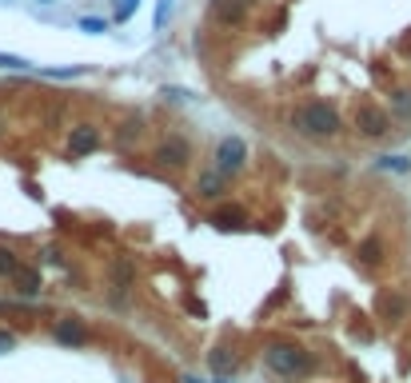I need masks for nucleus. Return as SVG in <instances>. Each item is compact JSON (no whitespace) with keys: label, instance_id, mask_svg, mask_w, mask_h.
<instances>
[{"label":"nucleus","instance_id":"nucleus-26","mask_svg":"<svg viewBox=\"0 0 411 383\" xmlns=\"http://www.w3.org/2000/svg\"><path fill=\"white\" fill-rule=\"evenodd\" d=\"M400 52H403V56H407V64H411V32H407V36H403V41H400Z\"/></svg>","mask_w":411,"mask_h":383},{"label":"nucleus","instance_id":"nucleus-18","mask_svg":"<svg viewBox=\"0 0 411 383\" xmlns=\"http://www.w3.org/2000/svg\"><path fill=\"white\" fill-rule=\"evenodd\" d=\"M0 68H9V72H28L32 61H24V56H9V52H0Z\"/></svg>","mask_w":411,"mask_h":383},{"label":"nucleus","instance_id":"nucleus-1","mask_svg":"<svg viewBox=\"0 0 411 383\" xmlns=\"http://www.w3.org/2000/svg\"><path fill=\"white\" fill-rule=\"evenodd\" d=\"M291 128L300 132V136H311V140H335L343 132V116L331 100H308L296 108Z\"/></svg>","mask_w":411,"mask_h":383},{"label":"nucleus","instance_id":"nucleus-25","mask_svg":"<svg viewBox=\"0 0 411 383\" xmlns=\"http://www.w3.org/2000/svg\"><path fill=\"white\" fill-rule=\"evenodd\" d=\"M132 12H136V0H124V9H120V12H116V21H128Z\"/></svg>","mask_w":411,"mask_h":383},{"label":"nucleus","instance_id":"nucleus-5","mask_svg":"<svg viewBox=\"0 0 411 383\" xmlns=\"http://www.w3.org/2000/svg\"><path fill=\"white\" fill-rule=\"evenodd\" d=\"M351 124H355V132H360L363 140H387L391 136V116L383 108H375V104H360Z\"/></svg>","mask_w":411,"mask_h":383},{"label":"nucleus","instance_id":"nucleus-15","mask_svg":"<svg viewBox=\"0 0 411 383\" xmlns=\"http://www.w3.org/2000/svg\"><path fill=\"white\" fill-rule=\"evenodd\" d=\"M383 260H387V248H383V240H363V243H360V263H368V268H380Z\"/></svg>","mask_w":411,"mask_h":383},{"label":"nucleus","instance_id":"nucleus-28","mask_svg":"<svg viewBox=\"0 0 411 383\" xmlns=\"http://www.w3.org/2000/svg\"><path fill=\"white\" fill-rule=\"evenodd\" d=\"M0 136H4V124H0Z\"/></svg>","mask_w":411,"mask_h":383},{"label":"nucleus","instance_id":"nucleus-22","mask_svg":"<svg viewBox=\"0 0 411 383\" xmlns=\"http://www.w3.org/2000/svg\"><path fill=\"white\" fill-rule=\"evenodd\" d=\"M172 4H176V0H160V4H156V28H164V24H168V16H172Z\"/></svg>","mask_w":411,"mask_h":383},{"label":"nucleus","instance_id":"nucleus-6","mask_svg":"<svg viewBox=\"0 0 411 383\" xmlns=\"http://www.w3.org/2000/svg\"><path fill=\"white\" fill-rule=\"evenodd\" d=\"M52 340L61 343V347H88L92 327L80 320V315H61V320L52 323Z\"/></svg>","mask_w":411,"mask_h":383},{"label":"nucleus","instance_id":"nucleus-16","mask_svg":"<svg viewBox=\"0 0 411 383\" xmlns=\"http://www.w3.org/2000/svg\"><path fill=\"white\" fill-rule=\"evenodd\" d=\"M136 140H140V120L132 116V120H124L120 128H116V148H132Z\"/></svg>","mask_w":411,"mask_h":383},{"label":"nucleus","instance_id":"nucleus-19","mask_svg":"<svg viewBox=\"0 0 411 383\" xmlns=\"http://www.w3.org/2000/svg\"><path fill=\"white\" fill-rule=\"evenodd\" d=\"M88 64H72V68H48L44 76H56V80H72V76H84Z\"/></svg>","mask_w":411,"mask_h":383},{"label":"nucleus","instance_id":"nucleus-3","mask_svg":"<svg viewBox=\"0 0 411 383\" xmlns=\"http://www.w3.org/2000/svg\"><path fill=\"white\" fill-rule=\"evenodd\" d=\"M152 164H156V168H168V172H184L192 164V144L184 140V136H164V140H156V148H152Z\"/></svg>","mask_w":411,"mask_h":383},{"label":"nucleus","instance_id":"nucleus-21","mask_svg":"<svg viewBox=\"0 0 411 383\" xmlns=\"http://www.w3.org/2000/svg\"><path fill=\"white\" fill-rule=\"evenodd\" d=\"M104 28H108V21H100V16H84L80 21V32H92V36H100Z\"/></svg>","mask_w":411,"mask_h":383},{"label":"nucleus","instance_id":"nucleus-8","mask_svg":"<svg viewBox=\"0 0 411 383\" xmlns=\"http://www.w3.org/2000/svg\"><path fill=\"white\" fill-rule=\"evenodd\" d=\"M208 16L216 24H228V28H236V24L248 21V0H212L208 4Z\"/></svg>","mask_w":411,"mask_h":383},{"label":"nucleus","instance_id":"nucleus-4","mask_svg":"<svg viewBox=\"0 0 411 383\" xmlns=\"http://www.w3.org/2000/svg\"><path fill=\"white\" fill-rule=\"evenodd\" d=\"M212 168L220 172V176H240L244 168H248V140H240V136H224L220 144H216V164Z\"/></svg>","mask_w":411,"mask_h":383},{"label":"nucleus","instance_id":"nucleus-12","mask_svg":"<svg viewBox=\"0 0 411 383\" xmlns=\"http://www.w3.org/2000/svg\"><path fill=\"white\" fill-rule=\"evenodd\" d=\"M403 312H407V303H403L395 292H380V295H375V315H380V320L400 323V320H403Z\"/></svg>","mask_w":411,"mask_h":383},{"label":"nucleus","instance_id":"nucleus-2","mask_svg":"<svg viewBox=\"0 0 411 383\" xmlns=\"http://www.w3.org/2000/svg\"><path fill=\"white\" fill-rule=\"evenodd\" d=\"M264 363H268V372L283 375V379H308L316 372L311 352H303L300 343H288V340H271L264 347Z\"/></svg>","mask_w":411,"mask_h":383},{"label":"nucleus","instance_id":"nucleus-17","mask_svg":"<svg viewBox=\"0 0 411 383\" xmlns=\"http://www.w3.org/2000/svg\"><path fill=\"white\" fill-rule=\"evenodd\" d=\"M16 272H21V256L12 252V248H4V243H0V280H12Z\"/></svg>","mask_w":411,"mask_h":383},{"label":"nucleus","instance_id":"nucleus-14","mask_svg":"<svg viewBox=\"0 0 411 383\" xmlns=\"http://www.w3.org/2000/svg\"><path fill=\"white\" fill-rule=\"evenodd\" d=\"M208 367L220 375V379H228L231 367H236V355H231V347H212V352H208Z\"/></svg>","mask_w":411,"mask_h":383},{"label":"nucleus","instance_id":"nucleus-24","mask_svg":"<svg viewBox=\"0 0 411 383\" xmlns=\"http://www.w3.org/2000/svg\"><path fill=\"white\" fill-rule=\"evenodd\" d=\"M12 347H16V335L0 327V355H4V352H12Z\"/></svg>","mask_w":411,"mask_h":383},{"label":"nucleus","instance_id":"nucleus-27","mask_svg":"<svg viewBox=\"0 0 411 383\" xmlns=\"http://www.w3.org/2000/svg\"><path fill=\"white\" fill-rule=\"evenodd\" d=\"M184 383H200V379H196V375H188V379H184Z\"/></svg>","mask_w":411,"mask_h":383},{"label":"nucleus","instance_id":"nucleus-20","mask_svg":"<svg viewBox=\"0 0 411 383\" xmlns=\"http://www.w3.org/2000/svg\"><path fill=\"white\" fill-rule=\"evenodd\" d=\"M0 315H24L28 320V315H36V308L32 303H0Z\"/></svg>","mask_w":411,"mask_h":383},{"label":"nucleus","instance_id":"nucleus-11","mask_svg":"<svg viewBox=\"0 0 411 383\" xmlns=\"http://www.w3.org/2000/svg\"><path fill=\"white\" fill-rule=\"evenodd\" d=\"M41 288H44L41 272H36V268H24V263H21V272L12 276V292L21 295V300H32V295H41Z\"/></svg>","mask_w":411,"mask_h":383},{"label":"nucleus","instance_id":"nucleus-23","mask_svg":"<svg viewBox=\"0 0 411 383\" xmlns=\"http://www.w3.org/2000/svg\"><path fill=\"white\" fill-rule=\"evenodd\" d=\"M380 168H391V172H407L411 164L403 160V156H383V160H380Z\"/></svg>","mask_w":411,"mask_h":383},{"label":"nucleus","instance_id":"nucleus-13","mask_svg":"<svg viewBox=\"0 0 411 383\" xmlns=\"http://www.w3.org/2000/svg\"><path fill=\"white\" fill-rule=\"evenodd\" d=\"M108 276H112V283H116L120 292H128L132 283H136V263H132L128 256H116V260H112V268H108Z\"/></svg>","mask_w":411,"mask_h":383},{"label":"nucleus","instance_id":"nucleus-7","mask_svg":"<svg viewBox=\"0 0 411 383\" xmlns=\"http://www.w3.org/2000/svg\"><path fill=\"white\" fill-rule=\"evenodd\" d=\"M96 148H100V128H96V124H72L68 156H92Z\"/></svg>","mask_w":411,"mask_h":383},{"label":"nucleus","instance_id":"nucleus-9","mask_svg":"<svg viewBox=\"0 0 411 383\" xmlns=\"http://www.w3.org/2000/svg\"><path fill=\"white\" fill-rule=\"evenodd\" d=\"M208 224L212 228H248V212L244 208H236V204H220V208H212L208 212Z\"/></svg>","mask_w":411,"mask_h":383},{"label":"nucleus","instance_id":"nucleus-10","mask_svg":"<svg viewBox=\"0 0 411 383\" xmlns=\"http://www.w3.org/2000/svg\"><path fill=\"white\" fill-rule=\"evenodd\" d=\"M224 192H228V176H220L216 168L200 172V180H196V196L200 200H220Z\"/></svg>","mask_w":411,"mask_h":383}]
</instances>
